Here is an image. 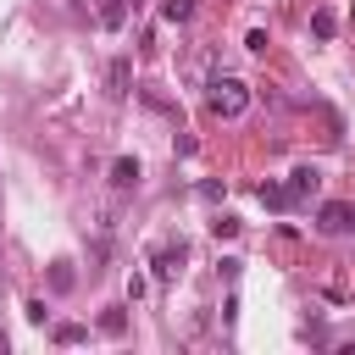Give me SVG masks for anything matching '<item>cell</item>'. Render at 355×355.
<instances>
[{
    "label": "cell",
    "instance_id": "6da1fadb",
    "mask_svg": "<svg viewBox=\"0 0 355 355\" xmlns=\"http://www.w3.org/2000/svg\"><path fill=\"white\" fill-rule=\"evenodd\" d=\"M205 105L216 111V116H244L250 111V83L244 78H211V94H205Z\"/></svg>",
    "mask_w": 355,
    "mask_h": 355
},
{
    "label": "cell",
    "instance_id": "7a4b0ae2",
    "mask_svg": "<svg viewBox=\"0 0 355 355\" xmlns=\"http://www.w3.org/2000/svg\"><path fill=\"white\" fill-rule=\"evenodd\" d=\"M316 227L322 233H355V200H327L316 211Z\"/></svg>",
    "mask_w": 355,
    "mask_h": 355
},
{
    "label": "cell",
    "instance_id": "3957f363",
    "mask_svg": "<svg viewBox=\"0 0 355 355\" xmlns=\"http://www.w3.org/2000/svg\"><path fill=\"white\" fill-rule=\"evenodd\" d=\"M183 261H189V250H183V244H161V250L150 255V266H155V277H161V283H172V277L183 272Z\"/></svg>",
    "mask_w": 355,
    "mask_h": 355
},
{
    "label": "cell",
    "instance_id": "277c9868",
    "mask_svg": "<svg viewBox=\"0 0 355 355\" xmlns=\"http://www.w3.org/2000/svg\"><path fill=\"white\" fill-rule=\"evenodd\" d=\"M139 178H144V172H139L133 155H116V161H111V189H139Z\"/></svg>",
    "mask_w": 355,
    "mask_h": 355
},
{
    "label": "cell",
    "instance_id": "5b68a950",
    "mask_svg": "<svg viewBox=\"0 0 355 355\" xmlns=\"http://www.w3.org/2000/svg\"><path fill=\"white\" fill-rule=\"evenodd\" d=\"M105 83H111V94L122 100V94H128V83H133V61H128V55H116V61L105 67Z\"/></svg>",
    "mask_w": 355,
    "mask_h": 355
},
{
    "label": "cell",
    "instance_id": "8992f818",
    "mask_svg": "<svg viewBox=\"0 0 355 355\" xmlns=\"http://www.w3.org/2000/svg\"><path fill=\"white\" fill-rule=\"evenodd\" d=\"M288 189H294V200H311L322 189V172L316 166H300V172H288Z\"/></svg>",
    "mask_w": 355,
    "mask_h": 355
},
{
    "label": "cell",
    "instance_id": "52a82bcc",
    "mask_svg": "<svg viewBox=\"0 0 355 355\" xmlns=\"http://www.w3.org/2000/svg\"><path fill=\"white\" fill-rule=\"evenodd\" d=\"M255 194H261V205H272V211H288V205H294V189H288V183H261Z\"/></svg>",
    "mask_w": 355,
    "mask_h": 355
},
{
    "label": "cell",
    "instance_id": "ba28073f",
    "mask_svg": "<svg viewBox=\"0 0 355 355\" xmlns=\"http://www.w3.org/2000/svg\"><path fill=\"white\" fill-rule=\"evenodd\" d=\"M122 22H128V0H100V28H111V33H116Z\"/></svg>",
    "mask_w": 355,
    "mask_h": 355
},
{
    "label": "cell",
    "instance_id": "9c48e42d",
    "mask_svg": "<svg viewBox=\"0 0 355 355\" xmlns=\"http://www.w3.org/2000/svg\"><path fill=\"white\" fill-rule=\"evenodd\" d=\"M72 283H78V272H72V261H50V288H55V294H67Z\"/></svg>",
    "mask_w": 355,
    "mask_h": 355
},
{
    "label": "cell",
    "instance_id": "30bf717a",
    "mask_svg": "<svg viewBox=\"0 0 355 355\" xmlns=\"http://www.w3.org/2000/svg\"><path fill=\"white\" fill-rule=\"evenodd\" d=\"M50 338H55V344H83V338H89V327H83V322H61Z\"/></svg>",
    "mask_w": 355,
    "mask_h": 355
},
{
    "label": "cell",
    "instance_id": "8fae6325",
    "mask_svg": "<svg viewBox=\"0 0 355 355\" xmlns=\"http://www.w3.org/2000/svg\"><path fill=\"white\" fill-rule=\"evenodd\" d=\"M161 17L166 22H189L194 17V0H161Z\"/></svg>",
    "mask_w": 355,
    "mask_h": 355
},
{
    "label": "cell",
    "instance_id": "7c38bea8",
    "mask_svg": "<svg viewBox=\"0 0 355 355\" xmlns=\"http://www.w3.org/2000/svg\"><path fill=\"white\" fill-rule=\"evenodd\" d=\"M333 28H338L333 11H316V17H311V33H316V39H333Z\"/></svg>",
    "mask_w": 355,
    "mask_h": 355
},
{
    "label": "cell",
    "instance_id": "4fadbf2b",
    "mask_svg": "<svg viewBox=\"0 0 355 355\" xmlns=\"http://www.w3.org/2000/svg\"><path fill=\"white\" fill-rule=\"evenodd\" d=\"M100 327H105V333H122V327H128V316H122V305H111V311L100 316Z\"/></svg>",
    "mask_w": 355,
    "mask_h": 355
},
{
    "label": "cell",
    "instance_id": "5bb4252c",
    "mask_svg": "<svg viewBox=\"0 0 355 355\" xmlns=\"http://www.w3.org/2000/svg\"><path fill=\"white\" fill-rule=\"evenodd\" d=\"M211 233H216V239H233V233H239V216H216Z\"/></svg>",
    "mask_w": 355,
    "mask_h": 355
},
{
    "label": "cell",
    "instance_id": "9a60e30c",
    "mask_svg": "<svg viewBox=\"0 0 355 355\" xmlns=\"http://www.w3.org/2000/svg\"><path fill=\"white\" fill-rule=\"evenodd\" d=\"M28 322H39V327H44V322H50V305H44V300H28Z\"/></svg>",
    "mask_w": 355,
    "mask_h": 355
},
{
    "label": "cell",
    "instance_id": "2e32d148",
    "mask_svg": "<svg viewBox=\"0 0 355 355\" xmlns=\"http://www.w3.org/2000/svg\"><path fill=\"white\" fill-rule=\"evenodd\" d=\"M6 344H11V338H6V327H0V355H6Z\"/></svg>",
    "mask_w": 355,
    "mask_h": 355
}]
</instances>
